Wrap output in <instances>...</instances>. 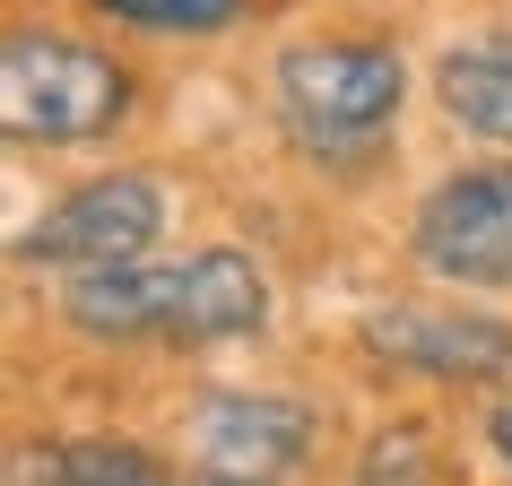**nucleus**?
Returning a JSON list of instances; mask_svg holds the SVG:
<instances>
[{
    "mask_svg": "<svg viewBox=\"0 0 512 486\" xmlns=\"http://www.w3.org/2000/svg\"><path fill=\"white\" fill-rule=\"evenodd\" d=\"M165 235V191L157 174H96L70 200L35 217L18 235V261H53V270H113V261H148V243Z\"/></svg>",
    "mask_w": 512,
    "mask_h": 486,
    "instance_id": "423d86ee",
    "label": "nucleus"
},
{
    "mask_svg": "<svg viewBox=\"0 0 512 486\" xmlns=\"http://www.w3.org/2000/svg\"><path fill=\"white\" fill-rule=\"evenodd\" d=\"M365 348L434 382H504L512 374V322L495 313H426V304H374Z\"/></svg>",
    "mask_w": 512,
    "mask_h": 486,
    "instance_id": "0eeeda50",
    "label": "nucleus"
},
{
    "mask_svg": "<svg viewBox=\"0 0 512 486\" xmlns=\"http://www.w3.org/2000/svg\"><path fill=\"white\" fill-rule=\"evenodd\" d=\"M434 105H443L452 131L486 139V148H512V35L486 27V35L443 44V61H434Z\"/></svg>",
    "mask_w": 512,
    "mask_h": 486,
    "instance_id": "6e6552de",
    "label": "nucleus"
},
{
    "mask_svg": "<svg viewBox=\"0 0 512 486\" xmlns=\"http://www.w3.org/2000/svg\"><path fill=\"white\" fill-rule=\"evenodd\" d=\"M61 322L87 339H174V348H226L270 330V278L252 252L209 243L191 261H113V270L61 278Z\"/></svg>",
    "mask_w": 512,
    "mask_h": 486,
    "instance_id": "f257e3e1",
    "label": "nucleus"
},
{
    "mask_svg": "<svg viewBox=\"0 0 512 486\" xmlns=\"http://www.w3.org/2000/svg\"><path fill=\"white\" fill-rule=\"evenodd\" d=\"M486 443H495V460L512 469V400H495V408H486Z\"/></svg>",
    "mask_w": 512,
    "mask_h": 486,
    "instance_id": "f8f14e48",
    "label": "nucleus"
},
{
    "mask_svg": "<svg viewBox=\"0 0 512 486\" xmlns=\"http://www.w3.org/2000/svg\"><path fill=\"white\" fill-rule=\"evenodd\" d=\"M87 9L139 35H226L252 0H87Z\"/></svg>",
    "mask_w": 512,
    "mask_h": 486,
    "instance_id": "9d476101",
    "label": "nucleus"
},
{
    "mask_svg": "<svg viewBox=\"0 0 512 486\" xmlns=\"http://www.w3.org/2000/svg\"><path fill=\"white\" fill-rule=\"evenodd\" d=\"M9 486H174V469L122 434H70V443H35Z\"/></svg>",
    "mask_w": 512,
    "mask_h": 486,
    "instance_id": "1a4fd4ad",
    "label": "nucleus"
},
{
    "mask_svg": "<svg viewBox=\"0 0 512 486\" xmlns=\"http://www.w3.org/2000/svg\"><path fill=\"white\" fill-rule=\"evenodd\" d=\"M426 478V434L417 426H382L374 452H365V469H356V486H417Z\"/></svg>",
    "mask_w": 512,
    "mask_h": 486,
    "instance_id": "9b49d317",
    "label": "nucleus"
},
{
    "mask_svg": "<svg viewBox=\"0 0 512 486\" xmlns=\"http://www.w3.org/2000/svg\"><path fill=\"white\" fill-rule=\"evenodd\" d=\"M408 70L391 44H287L270 61V105L278 131L313 165H365L400 131Z\"/></svg>",
    "mask_w": 512,
    "mask_h": 486,
    "instance_id": "f03ea898",
    "label": "nucleus"
},
{
    "mask_svg": "<svg viewBox=\"0 0 512 486\" xmlns=\"http://www.w3.org/2000/svg\"><path fill=\"white\" fill-rule=\"evenodd\" d=\"M122 113H131V70L105 44L61 35V27H9V44H0V122H9V139L79 148V139H105Z\"/></svg>",
    "mask_w": 512,
    "mask_h": 486,
    "instance_id": "7ed1b4c3",
    "label": "nucleus"
},
{
    "mask_svg": "<svg viewBox=\"0 0 512 486\" xmlns=\"http://www.w3.org/2000/svg\"><path fill=\"white\" fill-rule=\"evenodd\" d=\"M322 443V417L278 391H209L191 408V478L200 486H287Z\"/></svg>",
    "mask_w": 512,
    "mask_h": 486,
    "instance_id": "39448f33",
    "label": "nucleus"
},
{
    "mask_svg": "<svg viewBox=\"0 0 512 486\" xmlns=\"http://www.w3.org/2000/svg\"><path fill=\"white\" fill-rule=\"evenodd\" d=\"M408 261L443 287H512V157L443 174L408 217Z\"/></svg>",
    "mask_w": 512,
    "mask_h": 486,
    "instance_id": "20e7f679",
    "label": "nucleus"
}]
</instances>
